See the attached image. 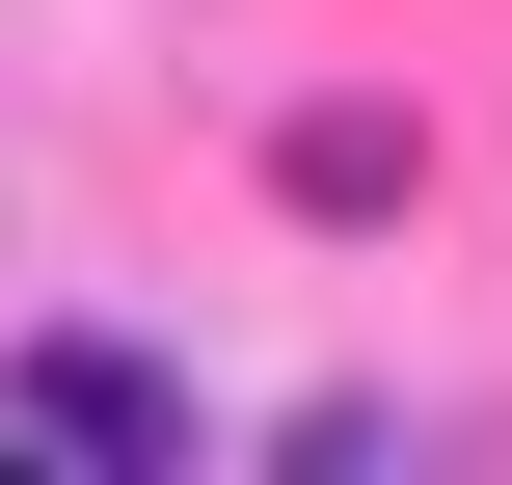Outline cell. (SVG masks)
<instances>
[{
	"instance_id": "1",
	"label": "cell",
	"mask_w": 512,
	"mask_h": 485,
	"mask_svg": "<svg viewBox=\"0 0 512 485\" xmlns=\"http://www.w3.org/2000/svg\"><path fill=\"white\" fill-rule=\"evenodd\" d=\"M0 432H54V459H135V485H189V378H162V351H108V324H27V351H0Z\"/></svg>"
},
{
	"instance_id": "2",
	"label": "cell",
	"mask_w": 512,
	"mask_h": 485,
	"mask_svg": "<svg viewBox=\"0 0 512 485\" xmlns=\"http://www.w3.org/2000/svg\"><path fill=\"white\" fill-rule=\"evenodd\" d=\"M297 216H405V135L378 108H297Z\"/></svg>"
}]
</instances>
